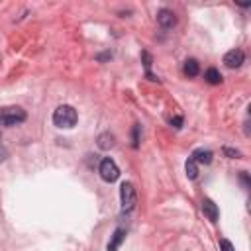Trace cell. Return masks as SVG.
<instances>
[{
    "mask_svg": "<svg viewBox=\"0 0 251 251\" xmlns=\"http://www.w3.org/2000/svg\"><path fill=\"white\" fill-rule=\"evenodd\" d=\"M185 171H187V177L191 179V181H194L196 177H198V165L189 157V161L185 163Z\"/></svg>",
    "mask_w": 251,
    "mask_h": 251,
    "instance_id": "8fae6325",
    "label": "cell"
},
{
    "mask_svg": "<svg viewBox=\"0 0 251 251\" xmlns=\"http://www.w3.org/2000/svg\"><path fill=\"white\" fill-rule=\"evenodd\" d=\"M183 71H185V75H187V77H196V75L200 73V65H198V61H196V59H187V61H185V67H183Z\"/></svg>",
    "mask_w": 251,
    "mask_h": 251,
    "instance_id": "30bf717a",
    "label": "cell"
},
{
    "mask_svg": "<svg viewBox=\"0 0 251 251\" xmlns=\"http://www.w3.org/2000/svg\"><path fill=\"white\" fill-rule=\"evenodd\" d=\"M202 212H204V216H206L210 222H216V220H218V216H220L218 206H216L210 198H204V200H202Z\"/></svg>",
    "mask_w": 251,
    "mask_h": 251,
    "instance_id": "52a82bcc",
    "label": "cell"
},
{
    "mask_svg": "<svg viewBox=\"0 0 251 251\" xmlns=\"http://www.w3.org/2000/svg\"><path fill=\"white\" fill-rule=\"evenodd\" d=\"M114 145V135L110 134V132H106V134H102L100 137H98V147L100 149H110Z\"/></svg>",
    "mask_w": 251,
    "mask_h": 251,
    "instance_id": "4fadbf2b",
    "label": "cell"
},
{
    "mask_svg": "<svg viewBox=\"0 0 251 251\" xmlns=\"http://www.w3.org/2000/svg\"><path fill=\"white\" fill-rule=\"evenodd\" d=\"M224 153H226V155H230L232 159H237V157H241V153H239V151H235V149H230V147H224Z\"/></svg>",
    "mask_w": 251,
    "mask_h": 251,
    "instance_id": "5bb4252c",
    "label": "cell"
},
{
    "mask_svg": "<svg viewBox=\"0 0 251 251\" xmlns=\"http://www.w3.org/2000/svg\"><path fill=\"white\" fill-rule=\"evenodd\" d=\"M0 141H2V135H0Z\"/></svg>",
    "mask_w": 251,
    "mask_h": 251,
    "instance_id": "e0dca14e",
    "label": "cell"
},
{
    "mask_svg": "<svg viewBox=\"0 0 251 251\" xmlns=\"http://www.w3.org/2000/svg\"><path fill=\"white\" fill-rule=\"evenodd\" d=\"M124 239H126V230L118 228V230L114 232V235H112L110 243H108V251H118V247L122 245V241H124Z\"/></svg>",
    "mask_w": 251,
    "mask_h": 251,
    "instance_id": "9c48e42d",
    "label": "cell"
},
{
    "mask_svg": "<svg viewBox=\"0 0 251 251\" xmlns=\"http://www.w3.org/2000/svg\"><path fill=\"white\" fill-rule=\"evenodd\" d=\"M212 151L210 149H196L193 155H191V159L194 161V163H204V165H210L212 163Z\"/></svg>",
    "mask_w": 251,
    "mask_h": 251,
    "instance_id": "ba28073f",
    "label": "cell"
},
{
    "mask_svg": "<svg viewBox=\"0 0 251 251\" xmlns=\"http://www.w3.org/2000/svg\"><path fill=\"white\" fill-rule=\"evenodd\" d=\"M157 24H159L161 28H165V30L173 28V26L177 24V16H175V12H173V10H169V8L159 10V12H157Z\"/></svg>",
    "mask_w": 251,
    "mask_h": 251,
    "instance_id": "5b68a950",
    "label": "cell"
},
{
    "mask_svg": "<svg viewBox=\"0 0 251 251\" xmlns=\"http://www.w3.org/2000/svg\"><path fill=\"white\" fill-rule=\"evenodd\" d=\"M77 110L73 108V106H69V104H63V106H59L55 112H53V124L57 126V128H65V130H69V128H73L75 124H77Z\"/></svg>",
    "mask_w": 251,
    "mask_h": 251,
    "instance_id": "6da1fadb",
    "label": "cell"
},
{
    "mask_svg": "<svg viewBox=\"0 0 251 251\" xmlns=\"http://www.w3.org/2000/svg\"><path fill=\"white\" fill-rule=\"evenodd\" d=\"M181 124H183V118H173L171 120V126H175V128H181Z\"/></svg>",
    "mask_w": 251,
    "mask_h": 251,
    "instance_id": "2e32d148",
    "label": "cell"
},
{
    "mask_svg": "<svg viewBox=\"0 0 251 251\" xmlns=\"http://www.w3.org/2000/svg\"><path fill=\"white\" fill-rule=\"evenodd\" d=\"M220 247H222V251H235L233 245H232L228 239H222V241H220Z\"/></svg>",
    "mask_w": 251,
    "mask_h": 251,
    "instance_id": "9a60e30c",
    "label": "cell"
},
{
    "mask_svg": "<svg viewBox=\"0 0 251 251\" xmlns=\"http://www.w3.org/2000/svg\"><path fill=\"white\" fill-rule=\"evenodd\" d=\"M204 78L210 82V85H220V82H222V75H220V71H218V69H214V67L206 71Z\"/></svg>",
    "mask_w": 251,
    "mask_h": 251,
    "instance_id": "7c38bea8",
    "label": "cell"
},
{
    "mask_svg": "<svg viewBox=\"0 0 251 251\" xmlns=\"http://www.w3.org/2000/svg\"><path fill=\"white\" fill-rule=\"evenodd\" d=\"M26 120V112L20 106H4L0 108V124L4 126H16Z\"/></svg>",
    "mask_w": 251,
    "mask_h": 251,
    "instance_id": "7a4b0ae2",
    "label": "cell"
},
{
    "mask_svg": "<svg viewBox=\"0 0 251 251\" xmlns=\"http://www.w3.org/2000/svg\"><path fill=\"white\" fill-rule=\"evenodd\" d=\"M245 61V55H243V51L241 49H232V51H228L226 55H224V65L226 67H230V69H237V67H241V63Z\"/></svg>",
    "mask_w": 251,
    "mask_h": 251,
    "instance_id": "8992f818",
    "label": "cell"
},
{
    "mask_svg": "<svg viewBox=\"0 0 251 251\" xmlns=\"http://www.w3.org/2000/svg\"><path fill=\"white\" fill-rule=\"evenodd\" d=\"M120 198H122V210L130 212L135 206V189L132 183H124L120 187Z\"/></svg>",
    "mask_w": 251,
    "mask_h": 251,
    "instance_id": "277c9868",
    "label": "cell"
},
{
    "mask_svg": "<svg viewBox=\"0 0 251 251\" xmlns=\"http://www.w3.org/2000/svg\"><path fill=\"white\" fill-rule=\"evenodd\" d=\"M98 173H100V177H102L106 183H114V181H118V177H120L118 165H116L110 157L102 159V163H100V167H98Z\"/></svg>",
    "mask_w": 251,
    "mask_h": 251,
    "instance_id": "3957f363",
    "label": "cell"
}]
</instances>
